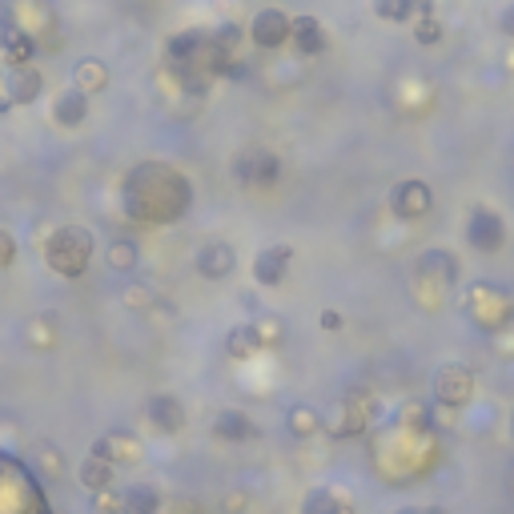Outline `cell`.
I'll return each mask as SVG.
<instances>
[{"label": "cell", "instance_id": "cell-23", "mask_svg": "<svg viewBox=\"0 0 514 514\" xmlns=\"http://www.w3.org/2000/svg\"><path fill=\"white\" fill-rule=\"evenodd\" d=\"M257 350H266V346H262V334H257V326H253V322H245V326H233V330H229V338H225V354H229V358L245 362V358H253Z\"/></svg>", "mask_w": 514, "mask_h": 514}, {"label": "cell", "instance_id": "cell-40", "mask_svg": "<svg viewBox=\"0 0 514 514\" xmlns=\"http://www.w3.org/2000/svg\"><path fill=\"white\" fill-rule=\"evenodd\" d=\"M502 29H506V33H514V13H506V17H502Z\"/></svg>", "mask_w": 514, "mask_h": 514}, {"label": "cell", "instance_id": "cell-20", "mask_svg": "<svg viewBox=\"0 0 514 514\" xmlns=\"http://www.w3.org/2000/svg\"><path fill=\"white\" fill-rule=\"evenodd\" d=\"M85 117H89V97H85L81 89H65V93L53 101V121H57V125L77 129Z\"/></svg>", "mask_w": 514, "mask_h": 514}, {"label": "cell", "instance_id": "cell-11", "mask_svg": "<svg viewBox=\"0 0 514 514\" xmlns=\"http://www.w3.org/2000/svg\"><path fill=\"white\" fill-rule=\"evenodd\" d=\"M290 29H294V21H290L282 9H262V13L249 21V33H253V45H257V49H278V45H286V41H290Z\"/></svg>", "mask_w": 514, "mask_h": 514}, {"label": "cell", "instance_id": "cell-31", "mask_svg": "<svg viewBox=\"0 0 514 514\" xmlns=\"http://www.w3.org/2000/svg\"><path fill=\"white\" fill-rule=\"evenodd\" d=\"M257 334H262V346H278L282 342V322L278 318H266V314H257Z\"/></svg>", "mask_w": 514, "mask_h": 514}, {"label": "cell", "instance_id": "cell-17", "mask_svg": "<svg viewBox=\"0 0 514 514\" xmlns=\"http://www.w3.org/2000/svg\"><path fill=\"white\" fill-rule=\"evenodd\" d=\"M458 278V262L454 253H442V249H430L422 262H418V282L422 286H434V290H450Z\"/></svg>", "mask_w": 514, "mask_h": 514}, {"label": "cell", "instance_id": "cell-19", "mask_svg": "<svg viewBox=\"0 0 514 514\" xmlns=\"http://www.w3.org/2000/svg\"><path fill=\"white\" fill-rule=\"evenodd\" d=\"M77 482H81L89 494H105V490L117 486V466L105 462V458H97V454H89V458L81 462V470H77Z\"/></svg>", "mask_w": 514, "mask_h": 514}, {"label": "cell", "instance_id": "cell-35", "mask_svg": "<svg viewBox=\"0 0 514 514\" xmlns=\"http://www.w3.org/2000/svg\"><path fill=\"white\" fill-rule=\"evenodd\" d=\"M161 514H205V510H201V502H193V498H173V502H165Z\"/></svg>", "mask_w": 514, "mask_h": 514}, {"label": "cell", "instance_id": "cell-10", "mask_svg": "<svg viewBox=\"0 0 514 514\" xmlns=\"http://www.w3.org/2000/svg\"><path fill=\"white\" fill-rule=\"evenodd\" d=\"M298 514H358V506H354V498H350L346 490L318 482V486H310V490L302 494Z\"/></svg>", "mask_w": 514, "mask_h": 514}, {"label": "cell", "instance_id": "cell-14", "mask_svg": "<svg viewBox=\"0 0 514 514\" xmlns=\"http://www.w3.org/2000/svg\"><path fill=\"white\" fill-rule=\"evenodd\" d=\"M209 430H213V438H221V442H229V446H241V442L257 438V422H253L245 410H233V406L217 410Z\"/></svg>", "mask_w": 514, "mask_h": 514}, {"label": "cell", "instance_id": "cell-24", "mask_svg": "<svg viewBox=\"0 0 514 514\" xmlns=\"http://www.w3.org/2000/svg\"><path fill=\"white\" fill-rule=\"evenodd\" d=\"M290 41L298 45V53L314 57V53H322V49H326V29L318 25V17H298V21H294V29H290Z\"/></svg>", "mask_w": 514, "mask_h": 514}, {"label": "cell", "instance_id": "cell-3", "mask_svg": "<svg viewBox=\"0 0 514 514\" xmlns=\"http://www.w3.org/2000/svg\"><path fill=\"white\" fill-rule=\"evenodd\" d=\"M93 233L85 225H61L45 241V266L61 278H81L93 262Z\"/></svg>", "mask_w": 514, "mask_h": 514}, {"label": "cell", "instance_id": "cell-7", "mask_svg": "<svg viewBox=\"0 0 514 514\" xmlns=\"http://www.w3.org/2000/svg\"><path fill=\"white\" fill-rule=\"evenodd\" d=\"M362 398L366 394H350L346 402L322 410V434H330V438H354V434H362L366 422H370V410L362 406Z\"/></svg>", "mask_w": 514, "mask_h": 514}, {"label": "cell", "instance_id": "cell-25", "mask_svg": "<svg viewBox=\"0 0 514 514\" xmlns=\"http://www.w3.org/2000/svg\"><path fill=\"white\" fill-rule=\"evenodd\" d=\"M105 257H109L113 270L129 274V270H137V262H141V249H137V241H129V237H113L109 249H105Z\"/></svg>", "mask_w": 514, "mask_h": 514}, {"label": "cell", "instance_id": "cell-16", "mask_svg": "<svg viewBox=\"0 0 514 514\" xmlns=\"http://www.w3.org/2000/svg\"><path fill=\"white\" fill-rule=\"evenodd\" d=\"M89 454H97V458H105V462H113V466H125V462H137V458H141V442H137V434H129V430H109L105 438L93 442Z\"/></svg>", "mask_w": 514, "mask_h": 514}, {"label": "cell", "instance_id": "cell-12", "mask_svg": "<svg viewBox=\"0 0 514 514\" xmlns=\"http://www.w3.org/2000/svg\"><path fill=\"white\" fill-rule=\"evenodd\" d=\"M290 262H294L290 245H266L253 257V282L257 286H282V278L290 274Z\"/></svg>", "mask_w": 514, "mask_h": 514}, {"label": "cell", "instance_id": "cell-38", "mask_svg": "<svg viewBox=\"0 0 514 514\" xmlns=\"http://www.w3.org/2000/svg\"><path fill=\"white\" fill-rule=\"evenodd\" d=\"M318 326L330 330V334H338V330H342V314H338V310H322V314H318Z\"/></svg>", "mask_w": 514, "mask_h": 514}, {"label": "cell", "instance_id": "cell-41", "mask_svg": "<svg viewBox=\"0 0 514 514\" xmlns=\"http://www.w3.org/2000/svg\"><path fill=\"white\" fill-rule=\"evenodd\" d=\"M510 490H514V470H510Z\"/></svg>", "mask_w": 514, "mask_h": 514}, {"label": "cell", "instance_id": "cell-13", "mask_svg": "<svg viewBox=\"0 0 514 514\" xmlns=\"http://www.w3.org/2000/svg\"><path fill=\"white\" fill-rule=\"evenodd\" d=\"M233 266H237V249H233L229 241H205V245L197 249V274L209 278V282L229 278Z\"/></svg>", "mask_w": 514, "mask_h": 514}, {"label": "cell", "instance_id": "cell-2", "mask_svg": "<svg viewBox=\"0 0 514 514\" xmlns=\"http://www.w3.org/2000/svg\"><path fill=\"white\" fill-rule=\"evenodd\" d=\"M0 514H53L37 470L13 450H0Z\"/></svg>", "mask_w": 514, "mask_h": 514}, {"label": "cell", "instance_id": "cell-18", "mask_svg": "<svg viewBox=\"0 0 514 514\" xmlns=\"http://www.w3.org/2000/svg\"><path fill=\"white\" fill-rule=\"evenodd\" d=\"M37 93H41V73L33 65H9L5 69V101L29 105V101H37Z\"/></svg>", "mask_w": 514, "mask_h": 514}, {"label": "cell", "instance_id": "cell-1", "mask_svg": "<svg viewBox=\"0 0 514 514\" xmlns=\"http://www.w3.org/2000/svg\"><path fill=\"white\" fill-rule=\"evenodd\" d=\"M189 197H193L189 181L161 161H145L125 177V213L145 225L177 221L189 209Z\"/></svg>", "mask_w": 514, "mask_h": 514}, {"label": "cell", "instance_id": "cell-4", "mask_svg": "<svg viewBox=\"0 0 514 514\" xmlns=\"http://www.w3.org/2000/svg\"><path fill=\"white\" fill-rule=\"evenodd\" d=\"M474 390H478V382H474V370H470L466 362H446V366L434 374V398H438V406H446V410L470 406V402H474Z\"/></svg>", "mask_w": 514, "mask_h": 514}, {"label": "cell", "instance_id": "cell-28", "mask_svg": "<svg viewBox=\"0 0 514 514\" xmlns=\"http://www.w3.org/2000/svg\"><path fill=\"white\" fill-rule=\"evenodd\" d=\"M418 9H422L418 0H374V13L386 21H410Z\"/></svg>", "mask_w": 514, "mask_h": 514}, {"label": "cell", "instance_id": "cell-26", "mask_svg": "<svg viewBox=\"0 0 514 514\" xmlns=\"http://www.w3.org/2000/svg\"><path fill=\"white\" fill-rule=\"evenodd\" d=\"M398 426L402 430H410V434H430V426H434V414H430V406L426 402H406L402 406V414H398Z\"/></svg>", "mask_w": 514, "mask_h": 514}, {"label": "cell", "instance_id": "cell-27", "mask_svg": "<svg viewBox=\"0 0 514 514\" xmlns=\"http://www.w3.org/2000/svg\"><path fill=\"white\" fill-rule=\"evenodd\" d=\"M109 85V69L101 65V61H81L77 65V89L89 97V93H97V89H105Z\"/></svg>", "mask_w": 514, "mask_h": 514}, {"label": "cell", "instance_id": "cell-9", "mask_svg": "<svg viewBox=\"0 0 514 514\" xmlns=\"http://www.w3.org/2000/svg\"><path fill=\"white\" fill-rule=\"evenodd\" d=\"M390 209H394V217H402V221H418V217H426V213L434 209V193H430V185L418 181V177L398 181L394 193H390Z\"/></svg>", "mask_w": 514, "mask_h": 514}, {"label": "cell", "instance_id": "cell-5", "mask_svg": "<svg viewBox=\"0 0 514 514\" xmlns=\"http://www.w3.org/2000/svg\"><path fill=\"white\" fill-rule=\"evenodd\" d=\"M466 306H470V318H474L482 330H490V334L506 330V326H510V314H514L510 294H502V290H494V286H474L470 298H466Z\"/></svg>", "mask_w": 514, "mask_h": 514}, {"label": "cell", "instance_id": "cell-29", "mask_svg": "<svg viewBox=\"0 0 514 514\" xmlns=\"http://www.w3.org/2000/svg\"><path fill=\"white\" fill-rule=\"evenodd\" d=\"M37 474H65V458H61V450L57 446H37V466H33Z\"/></svg>", "mask_w": 514, "mask_h": 514}, {"label": "cell", "instance_id": "cell-30", "mask_svg": "<svg viewBox=\"0 0 514 514\" xmlns=\"http://www.w3.org/2000/svg\"><path fill=\"white\" fill-rule=\"evenodd\" d=\"M93 514H129V506H125V494L113 486V490H105V494H93Z\"/></svg>", "mask_w": 514, "mask_h": 514}, {"label": "cell", "instance_id": "cell-39", "mask_svg": "<svg viewBox=\"0 0 514 514\" xmlns=\"http://www.w3.org/2000/svg\"><path fill=\"white\" fill-rule=\"evenodd\" d=\"M398 514H446L442 506H410V510H398Z\"/></svg>", "mask_w": 514, "mask_h": 514}, {"label": "cell", "instance_id": "cell-37", "mask_svg": "<svg viewBox=\"0 0 514 514\" xmlns=\"http://www.w3.org/2000/svg\"><path fill=\"white\" fill-rule=\"evenodd\" d=\"M245 502H249V494H245V490H233V494H225V498H221V506H225L229 514H245Z\"/></svg>", "mask_w": 514, "mask_h": 514}, {"label": "cell", "instance_id": "cell-36", "mask_svg": "<svg viewBox=\"0 0 514 514\" xmlns=\"http://www.w3.org/2000/svg\"><path fill=\"white\" fill-rule=\"evenodd\" d=\"M125 306L145 310V306H153V294H149V290H141V286H129V290H125Z\"/></svg>", "mask_w": 514, "mask_h": 514}, {"label": "cell", "instance_id": "cell-8", "mask_svg": "<svg viewBox=\"0 0 514 514\" xmlns=\"http://www.w3.org/2000/svg\"><path fill=\"white\" fill-rule=\"evenodd\" d=\"M466 241H470L478 253H498L502 241H506L502 217H498L490 205H474V209H470V221H466Z\"/></svg>", "mask_w": 514, "mask_h": 514}, {"label": "cell", "instance_id": "cell-15", "mask_svg": "<svg viewBox=\"0 0 514 514\" xmlns=\"http://www.w3.org/2000/svg\"><path fill=\"white\" fill-rule=\"evenodd\" d=\"M145 418L153 422L157 434H181L185 430V406L173 394H153L145 402Z\"/></svg>", "mask_w": 514, "mask_h": 514}, {"label": "cell", "instance_id": "cell-32", "mask_svg": "<svg viewBox=\"0 0 514 514\" xmlns=\"http://www.w3.org/2000/svg\"><path fill=\"white\" fill-rule=\"evenodd\" d=\"M29 338H33V346H37V350H49V346H53V338H57V334H53V326H49V322H45V318H37V322H33V326H29Z\"/></svg>", "mask_w": 514, "mask_h": 514}, {"label": "cell", "instance_id": "cell-22", "mask_svg": "<svg viewBox=\"0 0 514 514\" xmlns=\"http://www.w3.org/2000/svg\"><path fill=\"white\" fill-rule=\"evenodd\" d=\"M286 430H290V438H298V442L318 438V434H322V410H314V406H306V402L290 406V414H286Z\"/></svg>", "mask_w": 514, "mask_h": 514}, {"label": "cell", "instance_id": "cell-33", "mask_svg": "<svg viewBox=\"0 0 514 514\" xmlns=\"http://www.w3.org/2000/svg\"><path fill=\"white\" fill-rule=\"evenodd\" d=\"M13 262H17V241H13L9 229H0V270L13 266Z\"/></svg>", "mask_w": 514, "mask_h": 514}, {"label": "cell", "instance_id": "cell-21", "mask_svg": "<svg viewBox=\"0 0 514 514\" xmlns=\"http://www.w3.org/2000/svg\"><path fill=\"white\" fill-rule=\"evenodd\" d=\"M121 494H125L129 514H161L165 510V498L153 482H129V486H121Z\"/></svg>", "mask_w": 514, "mask_h": 514}, {"label": "cell", "instance_id": "cell-34", "mask_svg": "<svg viewBox=\"0 0 514 514\" xmlns=\"http://www.w3.org/2000/svg\"><path fill=\"white\" fill-rule=\"evenodd\" d=\"M438 21H430V13H422V21H418V41L422 45H438Z\"/></svg>", "mask_w": 514, "mask_h": 514}, {"label": "cell", "instance_id": "cell-6", "mask_svg": "<svg viewBox=\"0 0 514 514\" xmlns=\"http://www.w3.org/2000/svg\"><path fill=\"white\" fill-rule=\"evenodd\" d=\"M233 177H237L241 185H249V189H266V185H274V181L282 177V161H278L270 149L249 145V149H241V153L233 157Z\"/></svg>", "mask_w": 514, "mask_h": 514}]
</instances>
